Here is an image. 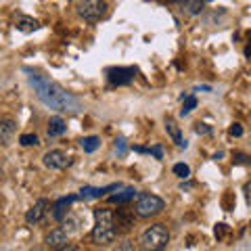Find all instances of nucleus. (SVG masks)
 I'll return each instance as SVG.
<instances>
[{
  "label": "nucleus",
  "mask_w": 251,
  "mask_h": 251,
  "mask_svg": "<svg viewBox=\"0 0 251 251\" xmlns=\"http://www.w3.org/2000/svg\"><path fill=\"white\" fill-rule=\"evenodd\" d=\"M29 84H31V88H34L36 97L49 109H54V111H69V113L80 109V100H77L74 94L65 92L59 84H54L52 80H49V77L42 74H31Z\"/></svg>",
  "instance_id": "obj_1"
},
{
  "label": "nucleus",
  "mask_w": 251,
  "mask_h": 251,
  "mask_svg": "<svg viewBox=\"0 0 251 251\" xmlns=\"http://www.w3.org/2000/svg\"><path fill=\"white\" fill-rule=\"evenodd\" d=\"M117 228L113 224V211L109 207L94 209V228H92V241L94 245H111L117 239Z\"/></svg>",
  "instance_id": "obj_2"
},
{
  "label": "nucleus",
  "mask_w": 251,
  "mask_h": 251,
  "mask_svg": "<svg viewBox=\"0 0 251 251\" xmlns=\"http://www.w3.org/2000/svg\"><path fill=\"white\" fill-rule=\"evenodd\" d=\"M170 243V232L163 224H153L147 230H143L138 239V245L143 251H163Z\"/></svg>",
  "instance_id": "obj_3"
},
{
  "label": "nucleus",
  "mask_w": 251,
  "mask_h": 251,
  "mask_svg": "<svg viewBox=\"0 0 251 251\" xmlns=\"http://www.w3.org/2000/svg\"><path fill=\"white\" fill-rule=\"evenodd\" d=\"M163 209H166V201L161 197H157L153 193H140L134 205V214L138 218H153L159 216Z\"/></svg>",
  "instance_id": "obj_4"
},
{
  "label": "nucleus",
  "mask_w": 251,
  "mask_h": 251,
  "mask_svg": "<svg viewBox=\"0 0 251 251\" xmlns=\"http://www.w3.org/2000/svg\"><path fill=\"white\" fill-rule=\"evenodd\" d=\"M75 9H77V15H80L82 19L99 21L109 13V4L107 2H99V0H86V2H77Z\"/></svg>",
  "instance_id": "obj_5"
},
{
  "label": "nucleus",
  "mask_w": 251,
  "mask_h": 251,
  "mask_svg": "<svg viewBox=\"0 0 251 251\" xmlns=\"http://www.w3.org/2000/svg\"><path fill=\"white\" fill-rule=\"evenodd\" d=\"M136 74V67H111L107 69V80L111 86H128L134 82Z\"/></svg>",
  "instance_id": "obj_6"
},
{
  "label": "nucleus",
  "mask_w": 251,
  "mask_h": 251,
  "mask_svg": "<svg viewBox=\"0 0 251 251\" xmlns=\"http://www.w3.org/2000/svg\"><path fill=\"white\" fill-rule=\"evenodd\" d=\"M44 166L49 170H65L72 166V157H69L65 151H59V149H52V151H46L42 157Z\"/></svg>",
  "instance_id": "obj_7"
},
{
  "label": "nucleus",
  "mask_w": 251,
  "mask_h": 251,
  "mask_svg": "<svg viewBox=\"0 0 251 251\" xmlns=\"http://www.w3.org/2000/svg\"><path fill=\"white\" fill-rule=\"evenodd\" d=\"M113 224L117 232H128L132 226H134V211H128V209H117L113 211Z\"/></svg>",
  "instance_id": "obj_8"
},
{
  "label": "nucleus",
  "mask_w": 251,
  "mask_h": 251,
  "mask_svg": "<svg viewBox=\"0 0 251 251\" xmlns=\"http://www.w3.org/2000/svg\"><path fill=\"white\" fill-rule=\"evenodd\" d=\"M46 245L57 251V249H61V247L69 245V234L63 230V228H52L49 234H46Z\"/></svg>",
  "instance_id": "obj_9"
},
{
  "label": "nucleus",
  "mask_w": 251,
  "mask_h": 251,
  "mask_svg": "<svg viewBox=\"0 0 251 251\" xmlns=\"http://www.w3.org/2000/svg\"><path fill=\"white\" fill-rule=\"evenodd\" d=\"M46 211H49V201H46V199H38L34 203V207H31L25 214V222L27 224H38L46 216Z\"/></svg>",
  "instance_id": "obj_10"
},
{
  "label": "nucleus",
  "mask_w": 251,
  "mask_h": 251,
  "mask_svg": "<svg viewBox=\"0 0 251 251\" xmlns=\"http://www.w3.org/2000/svg\"><path fill=\"white\" fill-rule=\"evenodd\" d=\"M166 130H168V134L172 136V140L176 143V147H180V149H186L188 147V143L182 138V132H180L178 124L172 120V117H166Z\"/></svg>",
  "instance_id": "obj_11"
},
{
  "label": "nucleus",
  "mask_w": 251,
  "mask_h": 251,
  "mask_svg": "<svg viewBox=\"0 0 251 251\" xmlns=\"http://www.w3.org/2000/svg\"><path fill=\"white\" fill-rule=\"evenodd\" d=\"M136 191L132 186H126V188H120V193L115 195H109V203H117V205H126V203H130L132 199L136 197Z\"/></svg>",
  "instance_id": "obj_12"
},
{
  "label": "nucleus",
  "mask_w": 251,
  "mask_h": 251,
  "mask_svg": "<svg viewBox=\"0 0 251 251\" xmlns=\"http://www.w3.org/2000/svg\"><path fill=\"white\" fill-rule=\"evenodd\" d=\"M15 130H17V124L13 120H0V145H9L15 136Z\"/></svg>",
  "instance_id": "obj_13"
},
{
  "label": "nucleus",
  "mask_w": 251,
  "mask_h": 251,
  "mask_svg": "<svg viewBox=\"0 0 251 251\" xmlns=\"http://www.w3.org/2000/svg\"><path fill=\"white\" fill-rule=\"evenodd\" d=\"M67 132V124L63 117L59 115H54L49 120V136H63Z\"/></svg>",
  "instance_id": "obj_14"
},
{
  "label": "nucleus",
  "mask_w": 251,
  "mask_h": 251,
  "mask_svg": "<svg viewBox=\"0 0 251 251\" xmlns=\"http://www.w3.org/2000/svg\"><path fill=\"white\" fill-rule=\"evenodd\" d=\"M17 29H21V31H34V29H38L40 27V23H38L36 19H29V17H17Z\"/></svg>",
  "instance_id": "obj_15"
},
{
  "label": "nucleus",
  "mask_w": 251,
  "mask_h": 251,
  "mask_svg": "<svg viewBox=\"0 0 251 251\" xmlns=\"http://www.w3.org/2000/svg\"><path fill=\"white\" fill-rule=\"evenodd\" d=\"M180 6L188 13V15H199L205 9V2H199V0H186V2H180Z\"/></svg>",
  "instance_id": "obj_16"
},
{
  "label": "nucleus",
  "mask_w": 251,
  "mask_h": 251,
  "mask_svg": "<svg viewBox=\"0 0 251 251\" xmlns=\"http://www.w3.org/2000/svg\"><path fill=\"white\" fill-rule=\"evenodd\" d=\"M80 145L84 149V153H94L100 147V138L99 136H86L80 140Z\"/></svg>",
  "instance_id": "obj_17"
},
{
  "label": "nucleus",
  "mask_w": 251,
  "mask_h": 251,
  "mask_svg": "<svg viewBox=\"0 0 251 251\" xmlns=\"http://www.w3.org/2000/svg\"><path fill=\"white\" fill-rule=\"evenodd\" d=\"M195 107H197V99H195V97H184L182 99V109H180V115H188Z\"/></svg>",
  "instance_id": "obj_18"
},
{
  "label": "nucleus",
  "mask_w": 251,
  "mask_h": 251,
  "mask_svg": "<svg viewBox=\"0 0 251 251\" xmlns=\"http://www.w3.org/2000/svg\"><path fill=\"white\" fill-rule=\"evenodd\" d=\"M19 143L23 145V147H31V145H40V138H38L36 134H21V138H19Z\"/></svg>",
  "instance_id": "obj_19"
},
{
  "label": "nucleus",
  "mask_w": 251,
  "mask_h": 251,
  "mask_svg": "<svg viewBox=\"0 0 251 251\" xmlns=\"http://www.w3.org/2000/svg\"><path fill=\"white\" fill-rule=\"evenodd\" d=\"M134 249H136V247H134V241H132V239H122V241L115 245L113 251H134Z\"/></svg>",
  "instance_id": "obj_20"
},
{
  "label": "nucleus",
  "mask_w": 251,
  "mask_h": 251,
  "mask_svg": "<svg viewBox=\"0 0 251 251\" xmlns=\"http://www.w3.org/2000/svg\"><path fill=\"white\" fill-rule=\"evenodd\" d=\"M174 174L178 178H188V176H191V168H188L186 163H176V166H174Z\"/></svg>",
  "instance_id": "obj_21"
},
{
  "label": "nucleus",
  "mask_w": 251,
  "mask_h": 251,
  "mask_svg": "<svg viewBox=\"0 0 251 251\" xmlns=\"http://www.w3.org/2000/svg\"><path fill=\"white\" fill-rule=\"evenodd\" d=\"M126 151H128V145H126V140H124V138H117V140H115V153L120 155V157H124Z\"/></svg>",
  "instance_id": "obj_22"
},
{
  "label": "nucleus",
  "mask_w": 251,
  "mask_h": 251,
  "mask_svg": "<svg viewBox=\"0 0 251 251\" xmlns=\"http://www.w3.org/2000/svg\"><path fill=\"white\" fill-rule=\"evenodd\" d=\"M149 153L155 155L157 159H163V149H161V145H155V147H151V149H149Z\"/></svg>",
  "instance_id": "obj_23"
},
{
  "label": "nucleus",
  "mask_w": 251,
  "mask_h": 251,
  "mask_svg": "<svg viewBox=\"0 0 251 251\" xmlns=\"http://www.w3.org/2000/svg\"><path fill=\"white\" fill-rule=\"evenodd\" d=\"M230 136H243V126L241 124H232L230 126Z\"/></svg>",
  "instance_id": "obj_24"
},
{
  "label": "nucleus",
  "mask_w": 251,
  "mask_h": 251,
  "mask_svg": "<svg viewBox=\"0 0 251 251\" xmlns=\"http://www.w3.org/2000/svg\"><path fill=\"white\" fill-rule=\"evenodd\" d=\"M195 130H197V134H209V132H211V128L207 124H197V128H195Z\"/></svg>",
  "instance_id": "obj_25"
},
{
  "label": "nucleus",
  "mask_w": 251,
  "mask_h": 251,
  "mask_svg": "<svg viewBox=\"0 0 251 251\" xmlns=\"http://www.w3.org/2000/svg\"><path fill=\"white\" fill-rule=\"evenodd\" d=\"M132 149H134L136 153H149V149H147V147H132Z\"/></svg>",
  "instance_id": "obj_26"
},
{
  "label": "nucleus",
  "mask_w": 251,
  "mask_h": 251,
  "mask_svg": "<svg viewBox=\"0 0 251 251\" xmlns=\"http://www.w3.org/2000/svg\"><path fill=\"white\" fill-rule=\"evenodd\" d=\"M57 251H75V247H74V245H65V247H61V249H57Z\"/></svg>",
  "instance_id": "obj_27"
}]
</instances>
